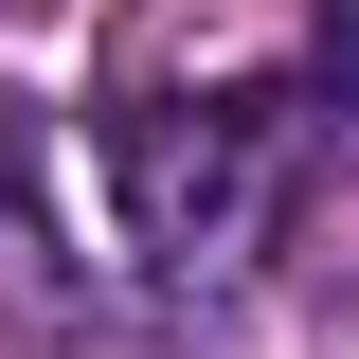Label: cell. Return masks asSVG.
Here are the masks:
<instances>
[{
	"label": "cell",
	"instance_id": "6da1fadb",
	"mask_svg": "<svg viewBox=\"0 0 359 359\" xmlns=\"http://www.w3.org/2000/svg\"><path fill=\"white\" fill-rule=\"evenodd\" d=\"M108 198H126V252L162 287H216L269 233V108L252 90H198V108H126L108 126Z\"/></svg>",
	"mask_w": 359,
	"mask_h": 359
},
{
	"label": "cell",
	"instance_id": "7a4b0ae2",
	"mask_svg": "<svg viewBox=\"0 0 359 359\" xmlns=\"http://www.w3.org/2000/svg\"><path fill=\"white\" fill-rule=\"evenodd\" d=\"M306 108H341V126H359V0H323V18H306Z\"/></svg>",
	"mask_w": 359,
	"mask_h": 359
}]
</instances>
